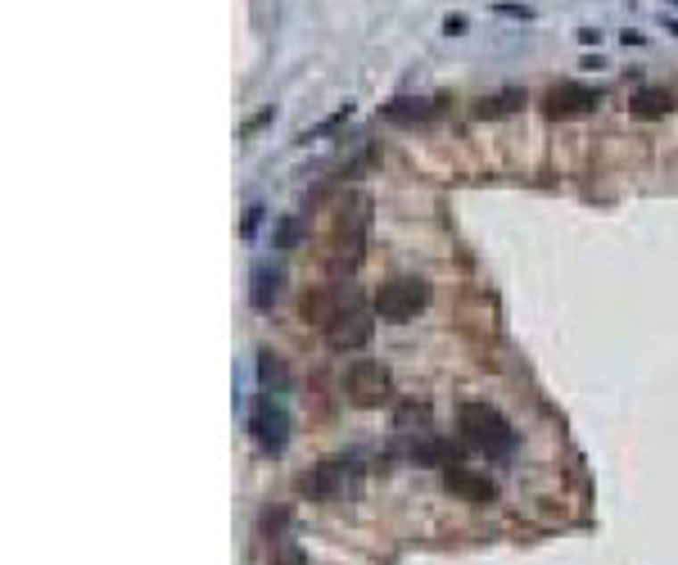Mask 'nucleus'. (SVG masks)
Masks as SVG:
<instances>
[{
	"instance_id": "nucleus-11",
	"label": "nucleus",
	"mask_w": 678,
	"mask_h": 565,
	"mask_svg": "<svg viewBox=\"0 0 678 565\" xmlns=\"http://www.w3.org/2000/svg\"><path fill=\"white\" fill-rule=\"evenodd\" d=\"M281 267H271V262H253V271H249V303L258 308V312H271V303L281 299Z\"/></svg>"
},
{
	"instance_id": "nucleus-13",
	"label": "nucleus",
	"mask_w": 678,
	"mask_h": 565,
	"mask_svg": "<svg viewBox=\"0 0 678 565\" xmlns=\"http://www.w3.org/2000/svg\"><path fill=\"white\" fill-rule=\"evenodd\" d=\"M520 104H525V91H520V87H507V91H493V96H484V100H475V118H511Z\"/></svg>"
},
{
	"instance_id": "nucleus-14",
	"label": "nucleus",
	"mask_w": 678,
	"mask_h": 565,
	"mask_svg": "<svg viewBox=\"0 0 678 565\" xmlns=\"http://www.w3.org/2000/svg\"><path fill=\"white\" fill-rule=\"evenodd\" d=\"M258 380H262L267 394H285V389H290V367L267 348V353H258Z\"/></svg>"
},
{
	"instance_id": "nucleus-9",
	"label": "nucleus",
	"mask_w": 678,
	"mask_h": 565,
	"mask_svg": "<svg viewBox=\"0 0 678 565\" xmlns=\"http://www.w3.org/2000/svg\"><path fill=\"white\" fill-rule=\"evenodd\" d=\"M439 113H443L439 96H398L384 104V122L393 127H421V122H434Z\"/></svg>"
},
{
	"instance_id": "nucleus-15",
	"label": "nucleus",
	"mask_w": 678,
	"mask_h": 565,
	"mask_svg": "<svg viewBox=\"0 0 678 565\" xmlns=\"http://www.w3.org/2000/svg\"><path fill=\"white\" fill-rule=\"evenodd\" d=\"M303 240V218H281L277 227V249H294Z\"/></svg>"
},
{
	"instance_id": "nucleus-1",
	"label": "nucleus",
	"mask_w": 678,
	"mask_h": 565,
	"mask_svg": "<svg viewBox=\"0 0 678 565\" xmlns=\"http://www.w3.org/2000/svg\"><path fill=\"white\" fill-rule=\"evenodd\" d=\"M294 488L312 503H353L362 493V466L353 457H326L294 479Z\"/></svg>"
},
{
	"instance_id": "nucleus-7",
	"label": "nucleus",
	"mask_w": 678,
	"mask_h": 565,
	"mask_svg": "<svg viewBox=\"0 0 678 565\" xmlns=\"http://www.w3.org/2000/svg\"><path fill=\"white\" fill-rule=\"evenodd\" d=\"M326 339H330L335 353H353V348H362V344L371 339V317H367L362 308L335 312V317L326 321Z\"/></svg>"
},
{
	"instance_id": "nucleus-4",
	"label": "nucleus",
	"mask_w": 678,
	"mask_h": 565,
	"mask_svg": "<svg viewBox=\"0 0 678 565\" xmlns=\"http://www.w3.org/2000/svg\"><path fill=\"white\" fill-rule=\"evenodd\" d=\"M290 411H285V403H281V394H258V403H253V411H249V435L258 439V448L262 453H271V457H281L285 453V444H290Z\"/></svg>"
},
{
	"instance_id": "nucleus-3",
	"label": "nucleus",
	"mask_w": 678,
	"mask_h": 565,
	"mask_svg": "<svg viewBox=\"0 0 678 565\" xmlns=\"http://www.w3.org/2000/svg\"><path fill=\"white\" fill-rule=\"evenodd\" d=\"M430 303V280L426 276H393L376 290V317L380 321H412Z\"/></svg>"
},
{
	"instance_id": "nucleus-20",
	"label": "nucleus",
	"mask_w": 678,
	"mask_h": 565,
	"mask_svg": "<svg viewBox=\"0 0 678 565\" xmlns=\"http://www.w3.org/2000/svg\"><path fill=\"white\" fill-rule=\"evenodd\" d=\"M579 41H583V46H597V41H601V32H597V28H583V32H579Z\"/></svg>"
},
{
	"instance_id": "nucleus-18",
	"label": "nucleus",
	"mask_w": 678,
	"mask_h": 565,
	"mask_svg": "<svg viewBox=\"0 0 678 565\" xmlns=\"http://www.w3.org/2000/svg\"><path fill=\"white\" fill-rule=\"evenodd\" d=\"M443 32H448V37H461V32H466V19H461V14H448V19H443Z\"/></svg>"
},
{
	"instance_id": "nucleus-8",
	"label": "nucleus",
	"mask_w": 678,
	"mask_h": 565,
	"mask_svg": "<svg viewBox=\"0 0 678 565\" xmlns=\"http://www.w3.org/2000/svg\"><path fill=\"white\" fill-rule=\"evenodd\" d=\"M443 488L457 493L461 503H475V507H489L498 498V484L489 475H480V470H470V466H448L443 470Z\"/></svg>"
},
{
	"instance_id": "nucleus-17",
	"label": "nucleus",
	"mask_w": 678,
	"mask_h": 565,
	"mask_svg": "<svg viewBox=\"0 0 678 565\" xmlns=\"http://www.w3.org/2000/svg\"><path fill=\"white\" fill-rule=\"evenodd\" d=\"M258 222H262V208L253 204L249 213H244V227H240V231H244V236H253V231H258Z\"/></svg>"
},
{
	"instance_id": "nucleus-10",
	"label": "nucleus",
	"mask_w": 678,
	"mask_h": 565,
	"mask_svg": "<svg viewBox=\"0 0 678 565\" xmlns=\"http://www.w3.org/2000/svg\"><path fill=\"white\" fill-rule=\"evenodd\" d=\"M407 457H412L417 466H461V448L452 444V439H443V435H434V430H421L412 444H407Z\"/></svg>"
},
{
	"instance_id": "nucleus-21",
	"label": "nucleus",
	"mask_w": 678,
	"mask_h": 565,
	"mask_svg": "<svg viewBox=\"0 0 678 565\" xmlns=\"http://www.w3.org/2000/svg\"><path fill=\"white\" fill-rule=\"evenodd\" d=\"M674 5H678V0H674Z\"/></svg>"
},
{
	"instance_id": "nucleus-16",
	"label": "nucleus",
	"mask_w": 678,
	"mask_h": 565,
	"mask_svg": "<svg viewBox=\"0 0 678 565\" xmlns=\"http://www.w3.org/2000/svg\"><path fill=\"white\" fill-rule=\"evenodd\" d=\"M271 565H308V552H303V547H294V543H285Z\"/></svg>"
},
{
	"instance_id": "nucleus-2",
	"label": "nucleus",
	"mask_w": 678,
	"mask_h": 565,
	"mask_svg": "<svg viewBox=\"0 0 678 565\" xmlns=\"http://www.w3.org/2000/svg\"><path fill=\"white\" fill-rule=\"evenodd\" d=\"M457 426H461V439L470 448H480L484 457H511L516 444H520L516 430H511V420L498 407H489V403H466L457 411Z\"/></svg>"
},
{
	"instance_id": "nucleus-5",
	"label": "nucleus",
	"mask_w": 678,
	"mask_h": 565,
	"mask_svg": "<svg viewBox=\"0 0 678 565\" xmlns=\"http://www.w3.org/2000/svg\"><path fill=\"white\" fill-rule=\"evenodd\" d=\"M344 394H349V403L353 407H384L389 398H393V376L380 367V362H371V358H358V362H349L344 367Z\"/></svg>"
},
{
	"instance_id": "nucleus-6",
	"label": "nucleus",
	"mask_w": 678,
	"mask_h": 565,
	"mask_svg": "<svg viewBox=\"0 0 678 565\" xmlns=\"http://www.w3.org/2000/svg\"><path fill=\"white\" fill-rule=\"evenodd\" d=\"M597 104H601V91L579 87V82H561V87H552L548 96H542V113H548L552 122H557V118H583V113H592Z\"/></svg>"
},
{
	"instance_id": "nucleus-12",
	"label": "nucleus",
	"mask_w": 678,
	"mask_h": 565,
	"mask_svg": "<svg viewBox=\"0 0 678 565\" xmlns=\"http://www.w3.org/2000/svg\"><path fill=\"white\" fill-rule=\"evenodd\" d=\"M629 109H633V118H642V122L669 118V109H674V91H669V87H638V91H633V100H629Z\"/></svg>"
},
{
	"instance_id": "nucleus-19",
	"label": "nucleus",
	"mask_w": 678,
	"mask_h": 565,
	"mask_svg": "<svg viewBox=\"0 0 678 565\" xmlns=\"http://www.w3.org/2000/svg\"><path fill=\"white\" fill-rule=\"evenodd\" d=\"M498 14H511V19H533L529 5H498Z\"/></svg>"
}]
</instances>
